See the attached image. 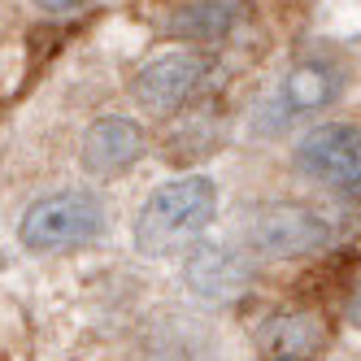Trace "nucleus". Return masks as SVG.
I'll return each mask as SVG.
<instances>
[{
  "label": "nucleus",
  "mask_w": 361,
  "mask_h": 361,
  "mask_svg": "<svg viewBox=\"0 0 361 361\" xmlns=\"http://www.w3.org/2000/svg\"><path fill=\"white\" fill-rule=\"evenodd\" d=\"M214 209H218V188H214V178H204V174H188V178H174V183L157 188L144 200V209L135 218L140 252L161 257L178 244L196 240L200 231L209 226Z\"/></svg>",
  "instance_id": "obj_1"
},
{
  "label": "nucleus",
  "mask_w": 361,
  "mask_h": 361,
  "mask_svg": "<svg viewBox=\"0 0 361 361\" xmlns=\"http://www.w3.org/2000/svg\"><path fill=\"white\" fill-rule=\"evenodd\" d=\"M105 226V209L87 192H57L35 200L18 222V240L31 252H57V248H79L92 244Z\"/></svg>",
  "instance_id": "obj_2"
},
{
  "label": "nucleus",
  "mask_w": 361,
  "mask_h": 361,
  "mask_svg": "<svg viewBox=\"0 0 361 361\" xmlns=\"http://www.w3.org/2000/svg\"><path fill=\"white\" fill-rule=\"evenodd\" d=\"M296 166L331 192H361V126H314L296 148Z\"/></svg>",
  "instance_id": "obj_3"
},
{
  "label": "nucleus",
  "mask_w": 361,
  "mask_h": 361,
  "mask_svg": "<svg viewBox=\"0 0 361 361\" xmlns=\"http://www.w3.org/2000/svg\"><path fill=\"white\" fill-rule=\"evenodd\" d=\"M248 235L266 257H305V252H318L331 244V226L314 209L283 200V204H266L252 218Z\"/></svg>",
  "instance_id": "obj_4"
},
{
  "label": "nucleus",
  "mask_w": 361,
  "mask_h": 361,
  "mask_svg": "<svg viewBox=\"0 0 361 361\" xmlns=\"http://www.w3.org/2000/svg\"><path fill=\"white\" fill-rule=\"evenodd\" d=\"M335 340L326 314L318 309H283L257 326V353L262 361H318Z\"/></svg>",
  "instance_id": "obj_5"
},
{
  "label": "nucleus",
  "mask_w": 361,
  "mask_h": 361,
  "mask_svg": "<svg viewBox=\"0 0 361 361\" xmlns=\"http://www.w3.org/2000/svg\"><path fill=\"white\" fill-rule=\"evenodd\" d=\"M200 79H204V57L178 48V53H161L148 66H140V74L131 79V92H135L140 105L157 109V114H170V109H183L196 96Z\"/></svg>",
  "instance_id": "obj_6"
},
{
  "label": "nucleus",
  "mask_w": 361,
  "mask_h": 361,
  "mask_svg": "<svg viewBox=\"0 0 361 361\" xmlns=\"http://www.w3.org/2000/svg\"><path fill=\"white\" fill-rule=\"evenodd\" d=\"M335 92H340V74H335L331 66L322 61H300L288 70V79L279 83L274 92V105H270V122L279 126H288L305 114H314V109H326Z\"/></svg>",
  "instance_id": "obj_7"
},
{
  "label": "nucleus",
  "mask_w": 361,
  "mask_h": 361,
  "mask_svg": "<svg viewBox=\"0 0 361 361\" xmlns=\"http://www.w3.org/2000/svg\"><path fill=\"white\" fill-rule=\"evenodd\" d=\"M144 152V131L131 118H96L83 135V166L100 178L131 170Z\"/></svg>",
  "instance_id": "obj_8"
},
{
  "label": "nucleus",
  "mask_w": 361,
  "mask_h": 361,
  "mask_svg": "<svg viewBox=\"0 0 361 361\" xmlns=\"http://www.w3.org/2000/svg\"><path fill=\"white\" fill-rule=\"evenodd\" d=\"M188 288L204 300H235L240 292H248V266L244 257H235L222 244H204L192 262H188Z\"/></svg>",
  "instance_id": "obj_9"
},
{
  "label": "nucleus",
  "mask_w": 361,
  "mask_h": 361,
  "mask_svg": "<svg viewBox=\"0 0 361 361\" xmlns=\"http://www.w3.org/2000/svg\"><path fill=\"white\" fill-rule=\"evenodd\" d=\"M235 18H240L235 0H192V5H183L170 18V31L183 39H222L231 35Z\"/></svg>",
  "instance_id": "obj_10"
},
{
  "label": "nucleus",
  "mask_w": 361,
  "mask_h": 361,
  "mask_svg": "<svg viewBox=\"0 0 361 361\" xmlns=\"http://www.w3.org/2000/svg\"><path fill=\"white\" fill-rule=\"evenodd\" d=\"M35 5H39L44 13H70V9H83L87 0H35Z\"/></svg>",
  "instance_id": "obj_11"
},
{
  "label": "nucleus",
  "mask_w": 361,
  "mask_h": 361,
  "mask_svg": "<svg viewBox=\"0 0 361 361\" xmlns=\"http://www.w3.org/2000/svg\"><path fill=\"white\" fill-rule=\"evenodd\" d=\"M348 322H353V326H361V283H357V292L348 296Z\"/></svg>",
  "instance_id": "obj_12"
}]
</instances>
